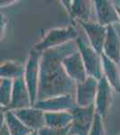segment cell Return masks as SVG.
<instances>
[{
    "mask_svg": "<svg viewBox=\"0 0 120 135\" xmlns=\"http://www.w3.org/2000/svg\"><path fill=\"white\" fill-rule=\"evenodd\" d=\"M77 50L75 41H73L41 53L37 101L63 95H75L76 83L67 75L63 60Z\"/></svg>",
    "mask_w": 120,
    "mask_h": 135,
    "instance_id": "cell-1",
    "label": "cell"
},
{
    "mask_svg": "<svg viewBox=\"0 0 120 135\" xmlns=\"http://www.w3.org/2000/svg\"><path fill=\"white\" fill-rule=\"evenodd\" d=\"M79 32L74 26L53 28L47 32L44 38L34 45L35 51L41 52L56 47H59L66 43L75 41L79 36Z\"/></svg>",
    "mask_w": 120,
    "mask_h": 135,
    "instance_id": "cell-2",
    "label": "cell"
},
{
    "mask_svg": "<svg viewBox=\"0 0 120 135\" xmlns=\"http://www.w3.org/2000/svg\"><path fill=\"white\" fill-rule=\"evenodd\" d=\"M75 42L78 51L82 55L88 76L100 79L103 77L101 54L98 53L90 44V42H87L80 34L75 40Z\"/></svg>",
    "mask_w": 120,
    "mask_h": 135,
    "instance_id": "cell-3",
    "label": "cell"
},
{
    "mask_svg": "<svg viewBox=\"0 0 120 135\" xmlns=\"http://www.w3.org/2000/svg\"><path fill=\"white\" fill-rule=\"evenodd\" d=\"M41 52L32 49L30 51L29 57L25 64L24 78L26 86L30 92L32 106L37 102L40 84V70Z\"/></svg>",
    "mask_w": 120,
    "mask_h": 135,
    "instance_id": "cell-4",
    "label": "cell"
},
{
    "mask_svg": "<svg viewBox=\"0 0 120 135\" xmlns=\"http://www.w3.org/2000/svg\"><path fill=\"white\" fill-rule=\"evenodd\" d=\"M71 113L73 114V123L69 135H89L96 115L94 104L88 107L75 106Z\"/></svg>",
    "mask_w": 120,
    "mask_h": 135,
    "instance_id": "cell-5",
    "label": "cell"
},
{
    "mask_svg": "<svg viewBox=\"0 0 120 135\" xmlns=\"http://www.w3.org/2000/svg\"><path fill=\"white\" fill-rule=\"evenodd\" d=\"M99 79L89 76L85 81L76 84L75 103L79 107H88L95 104Z\"/></svg>",
    "mask_w": 120,
    "mask_h": 135,
    "instance_id": "cell-6",
    "label": "cell"
},
{
    "mask_svg": "<svg viewBox=\"0 0 120 135\" xmlns=\"http://www.w3.org/2000/svg\"><path fill=\"white\" fill-rule=\"evenodd\" d=\"M33 106L43 112L48 113L72 111L77 105L75 103V95H63L45 100H39L34 104Z\"/></svg>",
    "mask_w": 120,
    "mask_h": 135,
    "instance_id": "cell-7",
    "label": "cell"
},
{
    "mask_svg": "<svg viewBox=\"0 0 120 135\" xmlns=\"http://www.w3.org/2000/svg\"><path fill=\"white\" fill-rule=\"evenodd\" d=\"M114 92V89L104 76L99 79L98 91L97 95H96L94 105L96 113L100 115L102 118H105L109 112L111 104L113 101V93Z\"/></svg>",
    "mask_w": 120,
    "mask_h": 135,
    "instance_id": "cell-8",
    "label": "cell"
},
{
    "mask_svg": "<svg viewBox=\"0 0 120 135\" xmlns=\"http://www.w3.org/2000/svg\"><path fill=\"white\" fill-rule=\"evenodd\" d=\"M82 30L84 31L88 42L98 53L102 54L103 46L107 36V27L97 22H80Z\"/></svg>",
    "mask_w": 120,
    "mask_h": 135,
    "instance_id": "cell-9",
    "label": "cell"
},
{
    "mask_svg": "<svg viewBox=\"0 0 120 135\" xmlns=\"http://www.w3.org/2000/svg\"><path fill=\"white\" fill-rule=\"evenodd\" d=\"M63 65H64L67 75L76 84L85 81L89 77L82 55L78 50L65 57L63 60Z\"/></svg>",
    "mask_w": 120,
    "mask_h": 135,
    "instance_id": "cell-10",
    "label": "cell"
},
{
    "mask_svg": "<svg viewBox=\"0 0 120 135\" xmlns=\"http://www.w3.org/2000/svg\"><path fill=\"white\" fill-rule=\"evenodd\" d=\"M94 12L97 18V23L103 26L114 25L120 22L118 13L114 2L108 0H95L93 1Z\"/></svg>",
    "mask_w": 120,
    "mask_h": 135,
    "instance_id": "cell-11",
    "label": "cell"
},
{
    "mask_svg": "<svg viewBox=\"0 0 120 135\" xmlns=\"http://www.w3.org/2000/svg\"><path fill=\"white\" fill-rule=\"evenodd\" d=\"M13 112L32 132H39L46 126L45 112L34 106L14 110Z\"/></svg>",
    "mask_w": 120,
    "mask_h": 135,
    "instance_id": "cell-12",
    "label": "cell"
},
{
    "mask_svg": "<svg viewBox=\"0 0 120 135\" xmlns=\"http://www.w3.org/2000/svg\"><path fill=\"white\" fill-rule=\"evenodd\" d=\"M32 106V100H30V92L26 86L25 80L23 78L14 80V86H13L12 101L10 105L6 110H17L22 108H27Z\"/></svg>",
    "mask_w": 120,
    "mask_h": 135,
    "instance_id": "cell-13",
    "label": "cell"
},
{
    "mask_svg": "<svg viewBox=\"0 0 120 135\" xmlns=\"http://www.w3.org/2000/svg\"><path fill=\"white\" fill-rule=\"evenodd\" d=\"M102 53L117 64L120 63V37L114 25L107 26V36Z\"/></svg>",
    "mask_w": 120,
    "mask_h": 135,
    "instance_id": "cell-14",
    "label": "cell"
},
{
    "mask_svg": "<svg viewBox=\"0 0 120 135\" xmlns=\"http://www.w3.org/2000/svg\"><path fill=\"white\" fill-rule=\"evenodd\" d=\"M101 59L103 76L107 78L115 92L120 94V70L118 64L111 60L103 53L101 54Z\"/></svg>",
    "mask_w": 120,
    "mask_h": 135,
    "instance_id": "cell-15",
    "label": "cell"
},
{
    "mask_svg": "<svg viewBox=\"0 0 120 135\" xmlns=\"http://www.w3.org/2000/svg\"><path fill=\"white\" fill-rule=\"evenodd\" d=\"M94 10L93 1L86 0H75L72 1L71 10L68 13L72 18L75 19L78 23L80 22H91V15Z\"/></svg>",
    "mask_w": 120,
    "mask_h": 135,
    "instance_id": "cell-16",
    "label": "cell"
},
{
    "mask_svg": "<svg viewBox=\"0 0 120 135\" xmlns=\"http://www.w3.org/2000/svg\"><path fill=\"white\" fill-rule=\"evenodd\" d=\"M46 126L58 129L70 127L73 123V114L71 111L64 112H48L45 113Z\"/></svg>",
    "mask_w": 120,
    "mask_h": 135,
    "instance_id": "cell-17",
    "label": "cell"
},
{
    "mask_svg": "<svg viewBox=\"0 0 120 135\" xmlns=\"http://www.w3.org/2000/svg\"><path fill=\"white\" fill-rule=\"evenodd\" d=\"M24 72L25 66L14 60H7L0 66V77L2 78L15 80L24 77Z\"/></svg>",
    "mask_w": 120,
    "mask_h": 135,
    "instance_id": "cell-18",
    "label": "cell"
},
{
    "mask_svg": "<svg viewBox=\"0 0 120 135\" xmlns=\"http://www.w3.org/2000/svg\"><path fill=\"white\" fill-rule=\"evenodd\" d=\"M3 112L5 114V122L11 135H30L32 132V130L23 124V122L14 114L13 111L3 110Z\"/></svg>",
    "mask_w": 120,
    "mask_h": 135,
    "instance_id": "cell-19",
    "label": "cell"
},
{
    "mask_svg": "<svg viewBox=\"0 0 120 135\" xmlns=\"http://www.w3.org/2000/svg\"><path fill=\"white\" fill-rule=\"evenodd\" d=\"M14 80L0 78V104L2 108L7 109L12 101Z\"/></svg>",
    "mask_w": 120,
    "mask_h": 135,
    "instance_id": "cell-20",
    "label": "cell"
},
{
    "mask_svg": "<svg viewBox=\"0 0 120 135\" xmlns=\"http://www.w3.org/2000/svg\"><path fill=\"white\" fill-rule=\"evenodd\" d=\"M89 135H106L103 118L98 114L97 113H96L94 122H93L92 127H91Z\"/></svg>",
    "mask_w": 120,
    "mask_h": 135,
    "instance_id": "cell-21",
    "label": "cell"
},
{
    "mask_svg": "<svg viewBox=\"0 0 120 135\" xmlns=\"http://www.w3.org/2000/svg\"><path fill=\"white\" fill-rule=\"evenodd\" d=\"M70 127L64 128V129H58V128H51L45 126L38 132L39 135H69Z\"/></svg>",
    "mask_w": 120,
    "mask_h": 135,
    "instance_id": "cell-22",
    "label": "cell"
},
{
    "mask_svg": "<svg viewBox=\"0 0 120 135\" xmlns=\"http://www.w3.org/2000/svg\"><path fill=\"white\" fill-rule=\"evenodd\" d=\"M6 25H7V19H6V17L5 16V15L1 14V37H2V34L5 33Z\"/></svg>",
    "mask_w": 120,
    "mask_h": 135,
    "instance_id": "cell-23",
    "label": "cell"
},
{
    "mask_svg": "<svg viewBox=\"0 0 120 135\" xmlns=\"http://www.w3.org/2000/svg\"><path fill=\"white\" fill-rule=\"evenodd\" d=\"M0 135H11L6 122L1 125V128H0Z\"/></svg>",
    "mask_w": 120,
    "mask_h": 135,
    "instance_id": "cell-24",
    "label": "cell"
},
{
    "mask_svg": "<svg viewBox=\"0 0 120 135\" xmlns=\"http://www.w3.org/2000/svg\"><path fill=\"white\" fill-rule=\"evenodd\" d=\"M116 8H117V13H118L119 19H120V7H118V6H116Z\"/></svg>",
    "mask_w": 120,
    "mask_h": 135,
    "instance_id": "cell-25",
    "label": "cell"
},
{
    "mask_svg": "<svg viewBox=\"0 0 120 135\" xmlns=\"http://www.w3.org/2000/svg\"><path fill=\"white\" fill-rule=\"evenodd\" d=\"M30 135H39V132H32Z\"/></svg>",
    "mask_w": 120,
    "mask_h": 135,
    "instance_id": "cell-26",
    "label": "cell"
},
{
    "mask_svg": "<svg viewBox=\"0 0 120 135\" xmlns=\"http://www.w3.org/2000/svg\"><path fill=\"white\" fill-rule=\"evenodd\" d=\"M118 135H120V133H119V134H118Z\"/></svg>",
    "mask_w": 120,
    "mask_h": 135,
    "instance_id": "cell-27",
    "label": "cell"
}]
</instances>
